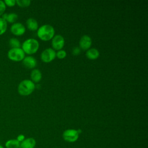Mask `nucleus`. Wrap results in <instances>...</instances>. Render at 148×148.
<instances>
[{
    "label": "nucleus",
    "mask_w": 148,
    "mask_h": 148,
    "mask_svg": "<svg viewBox=\"0 0 148 148\" xmlns=\"http://www.w3.org/2000/svg\"><path fill=\"white\" fill-rule=\"evenodd\" d=\"M86 56L88 59L95 60L99 56V52L97 49L95 48H91L87 50Z\"/></svg>",
    "instance_id": "4468645a"
},
{
    "label": "nucleus",
    "mask_w": 148,
    "mask_h": 148,
    "mask_svg": "<svg viewBox=\"0 0 148 148\" xmlns=\"http://www.w3.org/2000/svg\"><path fill=\"white\" fill-rule=\"evenodd\" d=\"M66 56V53L65 50H58L56 53V57H57L60 59H62L64 58Z\"/></svg>",
    "instance_id": "aec40b11"
},
{
    "label": "nucleus",
    "mask_w": 148,
    "mask_h": 148,
    "mask_svg": "<svg viewBox=\"0 0 148 148\" xmlns=\"http://www.w3.org/2000/svg\"><path fill=\"white\" fill-rule=\"evenodd\" d=\"M54 29L49 24H45L38 28L37 31L38 36L42 40H49L54 36Z\"/></svg>",
    "instance_id": "f257e3e1"
},
{
    "label": "nucleus",
    "mask_w": 148,
    "mask_h": 148,
    "mask_svg": "<svg viewBox=\"0 0 148 148\" xmlns=\"http://www.w3.org/2000/svg\"><path fill=\"white\" fill-rule=\"evenodd\" d=\"M5 5L9 7L14 6L16 5V1L15 0H5L3 1Z\"/></svg>",
    "instance_id": "4be33fe9"
},
{
    "label": "nucleus",
    "mask_w": 148,
    "mask_h": 148,
    "mask_svg": "<svg viewBox=\"0 0 148 148\" xmlns=\"http://www.w3.org/2000/svg\"><path fill=\"white\" fill-rule=\"evenodd\" d=\"M36 64L37 62L36 59L32 56L25 57L24 58L23 60V64L27 68H34L36 66Z\"/></svg>",
    "instance_id": "9d476101"
},
{
    "label": "nucleus",
    "mask_w": 148,
    "mask_h": 148,
    "mask_svg": "<svg viewBox=\"0 0 148 148\" xmlns=\"http://www.w3.org/2000/svg\"><path fill=\"white\" fill-rule=\"evenodd\" d=\"M51 45L54 50H60L65 45V39L61 35H54L52 38Z\"/></svg>",
    "instance_id": "0eeeda50"
},
{
    "label": "nucleus",
    "mask_w": 148,
    "mask_h": 148,
    "mask_svg": "<svg viewBox=\"0 0 148 148\" xmlns=\"http://www.w3.org/2000/svg\"><path fill=\"white\" fill-rule=\"evenodd\" d=\"M0 148H4V147H3L2 145H0Z\"/></svg>",
    "instance_id": "393cba45"
},
{
    "label": "nucleus",
    "mask_w": 148,
    "mask_h": 148,
    "mask_svg": "<svg viewBox=\"0 0 148 148\" xmlns=\"http://www.w3.org/2000/svg\"><path fill=\"white\" fill-rule=\"evenodd\" d=\"M6 5L3 1L0 0V16H2L4 14V12L6 10Z\"/></svg>",
    "instance_id": "412c9836"
},
{
    "label": "nucleus",
    "mask_w": 148,
    "mask_h": 148,
    "mask_svg": "<svg viewBox=\"0 0 148 148\" xmlns=\"http://www.w3.org/2000/svg\"><path fill=\"white\" fill-rule=\"evenodd\" d=\"M10 32L16 36H21L25 33V27L20 23H14L10 27Z\"/></svg>",
    "instance_id": "6e6552de"
},
{
    "label": "nucleus",
    "mask_w": 148,
    "mask_h": 148,
    "mask_svg": "<svg viewBox=\"0 0 148 148\" xmlns=\"http://www.w3.org/2000/svg\"><path fill=\"white\" fill-rule=\"evenodd\" d=\"M8 58L13 61H21L25 57V53L21 48L10 49L8 53Z\"/></svg>",
    "instance_id": "20e7f679"
},
{
    "label": "nucleus",
    "mask_w": 148,
    "mask_h": 148,
    "mask_svg": "<svg viewBox=\"0 0 148 148\" xmlns=\"http://www.w3.org/2000/svg\"><path fill=\"white\" fill-rule=\"evenodd\" d=\"M6 148H19L20 143L17 139H9L5 142Z\"/></svg>",
    "instance_id": "dca6fc26"
},
{
    "label": "nucleus",
    "mask_w": 148,
    "mask_h": 148,
    "mask_svg": "<svg viewBox=\"0 0 148 148\" xmlns=\"http://www.w3.org/2000/svg\"><path fill=\"white\" fill-rule=\"evenodd\" d=\"M2 18L3 20H5L6 22L10 23H14L15 21L17 20L18 15L15 13H4L2 14Z\"/></svg>",
    "instance_id": "f8f14e48"
},
{
    "label": "nucleus",
    "mask_w": 148,
    "mask_h": 148,
    "mask_svg": "<svg viewBox=\"0 0 148 148\" xmlns=\"http://www.w3.org/2000/svg\"><path fill=\"white\" fill-rule=\"evenodd\" d=\"M56 57V51L51 48L45 49L41 53L40 58L45 62H49L53 61Z\"/></svg>",
    "instance_id": "423d86ee"
},
{
    "label": "nucleus",
    "mask_w": 148,
    "mask_h": 148,
    "mask_svg": "<svg viewBox=\"0 0 148 148\" xmlns=\"http://www.w3.org/2000/svg\"><path fill=\"white\" fill-rule=\"evenodd\" d=\"M31 81L35 83H38L42 79V73L38 69H33L30 75Z\"/></svg>",
    "instance_id": "ddd939ff"
},
{
    "label": "nucleus",
    "mask_w": 148,
    "mask_h": 148,
    "mask_svg": "<svg viewBox=\"0 0 148 148\" xmlns=\"http://www.w3.org/2000/svg\"><path fill=\"white\" fill-rule=\"evenodd\" d=\"M7 22L0 17V35L3 34L7 29Z\"/></svg>",
    "instance_id": "a211bd4d"
},
{
    "label": "nucleus",
    "mask_w": 148,
    "mask_h": 148,
    "mask_svg": "<svg viewBox=\"0 0 148 148\" xmlns=\"http://www.w3.org/2000/svg\"><path fill=\"white\" fill-rule=\"evenodd\" d=\"M35 88V85L34 83L30 80L25 79L19 83L17 90L20 95L26 96L31 94Z\"/></svg>",
    "instance_id": "f03ea898"
},
{
    "label": "nucleus",
    "mask_w": 148,
    "mask_h": 148,
    "mask_svg": "<svg viewBox=\"0 0 148 148\" xmlns=\"http://www.w3.org/2000/svg\"><path fill=\"white\" fill-rule=\"evenodd\" d=\"M16 3H17V5L20 7L25 8V7H27L30 5L31 1H29V0H16Z\"/></svg>",
    "instance_id": "6ab92c4d"
},
{
    "label": "nucleus",
    "mask_w": 148,
    "mask_h": 148,
    "mask_svg": "<svg viewBox=\"0 0 148 148\" xmlns=\"http://www.w3.org/2000/svg\"><path fill=\"white\" fill-rule=\"evenodd\" d=\"M80 52H81V49H80V47L77 46L74 47L72 50V53L73 56H77L80 53Z\"/></svg>",
    "instance_id": "5701e85b"
},
{
    "label": "nucleus",
    "mask_w": 148,
    "mask_h": 148,
    "mask_svg": "<svg viewBox=\"0 0 148 148\" xmlns=\"http://www.w3.org/2000/svg\"><path fill=\"white\" fill-rule=\"evenodd\" d=\"M26 24L27 28L31 31H35L38 29V24L35 18H29L26 21Z\"/></svg>",
    "instance_id": "2eb2a0df"
},
{
    "label": "nucleus",
    "mask_w": 148,
    "mask_h": 148,
    "mask_svg": "<svg viewBox=\"0 0 148 148\" xmlns=\"http://www.w3.org/2000/svg\"><path fill=\"white\" fill-rule=\"evenodd\" d=\"M92 44L91 38L87 35L82 36L79 40V47L80 49L87 50L90 49Z\"/></svg>",
    "instance_id": "1a4fd4ad"
},
{
    "label": "nucleus",
    "mask_w": 148,
    "mask_h": 148,
    "mask_svg": "<svg viewBox=\"0 0 148 148\" xmlns=\"http://www.w3.org/2000/svg\"><path fill=\"white\" fill-rule=\"evenodd\" d=\"M79 133L77 130L69 129L65 130L62 134V137L65 140L68 142H74L79 138Z\"/></svg>",
    "instance_id": "39448f33"
},
{
    "label": "nucleus",
    "mask_w": 148,
    "mask_h": 148,
    "mask_svg": "<svg viewBox=\"0 0 148 148\" xmlns=\"http://www.w3.org/2000/svg\"><path fill=\"white\" fill-rule=\"evenodd\" d=\"M35 145V140L32 138H28L25 139L20 143V147L21 148H34Z\"/></svg>",
    "instance_id": "9b49d317"
},
{
    "label": "nucleus",
    "mask_w": 148,
    "mask_h": 148,
    "mask_svg": "<svg viewBox=\"0 0 148 148\" xmlns=\"http://www.w3.org/2000/svg\"><path fill=\"white\" fill-rule=\"evenodd\" d=\"M20 143H21L22 141H23L25 139V136L23 134H20L19 135L17 136V139H16Z\"/></svg>",
    "instance_id": "b1692460"
},
{
    "label": "nucleus",
    "mask_w": 148,
    "mask_h": 148,
    "mask_svg": "<svg viewBox=\"0 0 148 148\" xmlns=\"http://www.w3.org/2000/svg\"><path fill=\"white\" fill-rule=\"evenodd\" d=\"M9 45L11 47V49L20 48L21 46V43L20 40L15 38H12L10 39L9 41Z\"/></svg>",
    "instance_id": "f3484780"
},
{
    "label": "nucleus",
    "mask_w": 148,
    "mask_h": 148,
    "mask_svg": "<svg viewBox=\"0 0 148 148\" xmlns=\"http://www.w3.org/2000/svg\"><path fill=\"white\" fill-rule=\"evenodd\" d=\"M39 44L38 41L34 38H29L25 40L22 44L21 49L27 54H32L37 51Z\"/></svg>",
    "instance_id": "7ed1b4c3"
}]
</instances>
